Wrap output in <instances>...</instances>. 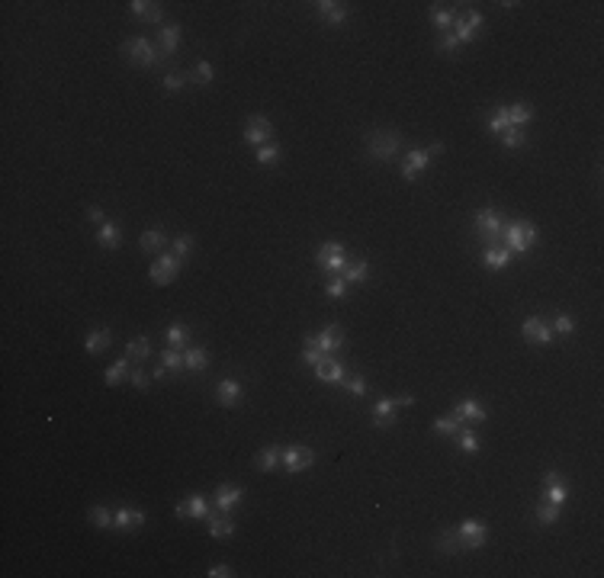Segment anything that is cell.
Instances as JSON below:
<instances>
[{
    "mask_svg": "<svg viewBox=\"0 0 604 578\" xmlns=\"http://www.w3.org/2000/svg\"><path fill=\"white\" fill-rule=\"evenodd\" d=\"M424 168H431V151L428 148H415V151H408L405 161H402V177L405 180H418V174Z\"/></svg>",
    "mask_w": 604,
    "mask_h": 578,
    "instance_id": "cell-20",
    "label": "cell"
},
{
    "mask_svg": "<svg viewBox=\"0 0 604 578\" xmlns=\"http://www.w3.org/2000/svg\"><path fill=\"white\" fill-rule=\"evenodd\" d=\"M575 331V321H572V315H566V312H559L553 321V335H572Z\"/></svg>",
    "mask_w": 604,
    "mask_h": 578,
    "instance_id": "cell-51",
    "label": "cell"
},
{
    "mask_svg": "<svg viewBox=\"0 0 604 578\" xmlns=\"http://www.w3.org/2000/svg\"><path fill=\"white\" fill-rule=\"evenodd\" d=\"M280 456H283V450H280V447H273V444L260 447L257 456H254V469H257V472H273L280 466Z\"/></svg>",
    "mask_w": 604,
    "mask_h": 578,
    "instance_id": "cell-26",
    "label": "cell"
},
{
    "mask_svg": "<svg viewBox=\"0 0 604 578\" xmlns=\"http://www.w3.org/2000/svg\"><path fill=\"white\" fill-rule=\"evenodd\" d=\"M408 405H415V395H399V399H379V402H373V428H392L399 408H408Z\"/></svg>",
    "mask_w": 604,
    "mask_h": 578,
    "instance_id": "cell-7",
    "label": "cell"
},
{
    "mask_svg": "<svg viewBox=\"0 0 604 578\" xmlns=\"http://www.w3.org/2000/svg\"><path fill=\"white\" fill-rule=\"evenodd\" d=\"M566 498H569V485H566V479H562L556 469H550L543 476V501L562 508V504H566Z\"/></svg>",
    "mask_w": 604,
    "mask_h": 578,
    "instance_id": "cell-15",
    "label": "cell"
},
{
    "mask_svg": "<svg viewBox=\"0 0 604 578\" xmlns=\"http://www.w3.org/2000/svg\"><path fill=\"white\" fill-rule=\"evenodd\" d=\"M502 109H504V119H508V126H518V129H524L530 119L537 116V109L530 106V103H511V106H502Z\"/></svg>",
    "mask_w": 604,
    "mask_h": 578,
    "instance_id": "cell-25",
    "label": "cell"
},
{
    "mask_svg": "<svg viewBox=\"0 0 604 578\" xmlns=\"http://www.w3.org/2000/svg\"><path fill=\"white\" fill-rule=\"evenodd\" d=\"M453 415L460 421H472V424H479V421H486L488 418V411L482 408V405L476 402V399H463L456 408H453Z\"/></svg>",
    "mask_w": 604,
    "mask_h": 578,
    "instance_id": "cell-29",
    "label": "cell"
},
{
    "mask_svg": "<svg viewBox=\"0 0 604 578\" xmlns=\"http://www.w3.org/2000/svg\"><path fill=\"white\" fill-rule=\"evenodd\" d=\"M367 277H369V260H367V257H357L353 264H347V270H344V280H347V283L360 286V283H367Z\"/></svg>",
    "mask_w": 604,
    "mask_h": 578,
    "instance_id": "cell-38",
    "label": "cell"
},
{
    "mask_svg": "<svg viewBox=\"0 0 604 578\" xmlns=\"http://www.w3.org/2000/svg\"><path fill=\"white\" fill-rule=\"evenodd\" d=\"M524 142H527V135H524V129H518V126H508L502 132V145H504V148H520Z\"/></svg>",
    "mask_w": 604,
    "mask_h": 578,
    "instance_id": "cell-47",
    "label": "cell"
},
{
    "mask_svg": "<svg viewBox=\"0 0 604 578\" xmlns=\"http://www.w3.org/2000/svg\"><path fill=\"white\" fill-rule=\"evenodd\" d=\"M87 517H90V524H93V527H100V530L113 527V511H106L103 504H93L90 511H87Z\"/></svg>",
    "mask_w": 604,
    "mask_h": 578,
    "instance_id": "cell-44",
    "label": "cell"
},
{
    "mask_svg": "<svg viewBox=\"0 0 604 578\" xmlns=\"http://www.w3.org/2000/svg\"><path fill=\"white\" fill-rule=\"evenodd\" d=\"M161 363H164V367H168V373H174V376H180V373H184V353L177 351V347H168V351L161 353Z\"/></svg>",
    "mask_w": 604,
    "mask_h": 578,
    "instance_id": "cell-41",
    "label": "cell"
},
{
    "mask_svg": "<svg viewBox=\"0 0 604 578\" xmlns=\"http://www.w3.org/2000/svg\"><path fill=\"white\" fill-rule=\"evenodd\" d=\"M168 241H170V238H168V232H164L161 225L158 228H145L142 238H138V248H142L145 254H154V251H161Z\"/></svg>",
    "mask_w": 604,
    "mask_h": 578,
    "instance_id": "cell-27",
    "label": "cell"
},
{
    "mask_svg": "<svg viewBox=\"0 0 604 578\" xmlns=\"http://www.w3.org/2000/svg\"><path fill=\"white\" fill-rule=\"evenodd\" d=\"M504 225H508V222L498 216V209H476L472 212V228H476V235L488 244L502 241Z\"/></svg>",
    "mask_w": 604,
    "mask_h": 578,
    "instance_id": "cell-4",
    "label": "cell"
},
{
    "mask_svg": "<svg viewBox=\"0 0 604 578\" xmlns=\"http://www.w3.org/2000/svg\"><path fill=\"white\" fill-rule=\"evenodd\" d=\"M241 498H244V488L241 485H235V482H222V485H216L212 504H216V511L232 514V508H235V504H241Z\"/></svg>",
    "mask_w": 604,
    "mask_h": 578,
    "instance_id": "cell-14",
    "label": "cell"
},
{
    "mask_svg": "<svg viewBox=\"0 0 604 578\" xmlns=\"http://www.w3.org/2000/svg\"><path fill=\"white\" fill-rule=\"evenodd\" d=\"M129 373H132V360L129 357H122V360H116L113 367H106V373H103V383L106 385H119V383H126Z\"/></svg>",
    "mask_w": 604,
    "mask_h": 578,
    "instance_id": "cell-35",
    "label": "cell"
},
{
    "mask_svg": "<svg viewBox=\"0 0 604 578\" xmlns=\"http://www.w3.org/2000/svg\"><path fill=\"white\" fill-rule=\"evenodd\" d=\"M177 273H180V257H177L174 251H170V254H161V257L148 267V280H151L154 286H168V283H174Z\"/></svg>",
    "mask_w": 604,
    "mask_h": 578,
    "instance_id": "cell-10",
    "label": "cell"
},
{
    "mask_svg": "<svg viewBox=\"0 0 604 578\" xmlns=\"http://www.w3.org/2000/svg\"><path fill=\"white\" fill-rule=\"evenodd\" d=\"M456 536H460L463 549H482L486 540H488V527L482 524V520L470 517V520H463L460 527H456Z\"/></svg>",
    "mask_w": 604,
    "mask_h": 578,
    "instance_id": "cell-11",
    "label": "cell"
},
{
    "mask_svg": "<svg viewBox=\"0 0 604 578\" xmlns=\"http://www.w3.org/2000/svg\"><path fill=\"white\" fill-rule=\"evenodd\" d=\"M190 251H193V235H186V232H184V235H177L174 238V254H177V257L184 260Z\"/></svg>",
    "mask_w": 604,
    "mask_h": 578,
    "instance_id": "cell-52",
    "label": "cell"
},
{
    "mask_svg": "<svg viewBox=\"0 0 604 578\" xmlns=\"http://www.w3.org/2000/svg\"><path fill=\"white\" fill-rule=\"evenodd\" d=\"M129 13H132L135 19H142V23H161L164 19V7L161 3H148V0H132L129 3Z\"/></svg>",
    "mask_w": 604,
    "mask_h": 578,
    "instance_id": "cell-23",
    "label": "cell"
},
{
    "mask_svg": "<svg viewBox=\"0 0 604 578\" xmlns=\"http://www.w3.org/2000/svg\"><path fill=\"white\" fill-rule=\"evenodd\" d=\"M482 26H486V19H482L479 10H463V13H456V23H453L450 33L460 45H466V42H472V39H479Z\"/></svg>",
    "mask_w": 604,
    "mask_h": 578,
    "instance_id": "cell-8",
    "label": "cell"
},
{
    "mask_svg": "<svg viewBox=\"0 0 604 578\" xmlns=\"http://www.w3.org/2000/svg\"><path fill=\"white\" fill-rule=\"evenodd\" d=\"M363 142H367L369 158L379 161V164H389L399 154V148H402V132L399 129H369L363 135Z\"/></svg>",
    "mask_w": 604,
    "mask_h": 578,
    "instance_id": "cell-1",
    "label": "cell"
},
{
    "mask_svg": "<svg viewBox=\"0 0 604 578\" xmlns=\"http://www.w3.org/2000/svg\"><path fill=\"white\" fill-rule=\"evenodd\" d=\"M344 389H347V395H353V399H363V395H367V379L353 373L351 379H344Z\"/></svg>",
    "mask_w": 604,
    "mask_h": 578,
    "instance_id": "cell-49",
    "label": "cell"
},
{
    "mask_svg": "<svg viewBox=\"0 0 604 578\" xmlns=\"http://www.w3.org/2000/svg\"><path fill=\"white\" fill-rule=\"evenodd\" d=\"M122 55H126L135 67H158V65L164 67L168 65V61L161 58V51L154 49L145 35H132V39H126V42H122Z\"/></svg>",
    "mask_w": 604,
    "mask_h": 578,
    "instance_id": "cell-3",
    "label": "cell"
},
{
    "mask_svg": "<svg viewBox=\"0 0 604 578\" xmlns=\"http://www.w3.org/2000/svg\"><path fill=\"white\" fill-rule=\"evenodd\" d=\"M184 367L190 369V373H202V369L209 367V351H206V347H186Z\"/></svg>",
    "mask_w": 604,
    "mask_h": 578,
    "instance_id": "cell-34",
    "label": "cell"
},
{
    "mask_svg": "<svg viewBox=\"0 0 604 578\" xmlns=\"http://www.w3.org/2000/svg\"><path fill=\"white\" fill-rule=\"evenodd\" d=\"M321 357H328V353H321L319 347H302V357H299V360L305 363V367H319Z\"/></svg>",
    "mask_w": 604,
    "mask_h": 578,
    "instance_id": "cell-53",
    "label": "cell"
},
{
    "mask_svg": "<svg viewBox=\"0 0 604 578\" xmlns=\"http://www.w3.org/2000/svg\"><path fill=\"white\" fill-rule=\"evenodd\" d=\"M460 49L463 45L453 39V33H440V39H437V51H440V55H456Z\"/></svg>",
    "mask_w": 604,
    "mask_h": 578,
    "instance_id": "cell-50",
    "label": "cell"
},
{
    "mask_svg": "<svg viewBox=\"0 0 604 578\" xmlns=\"http://www.w3.org/2000/svg\"><path fill=\"white\" fill-rule=\"evenodd\" d=\"M270 135H273V122H270L267 116H251L248 122H244V145H254V148H260V145L270 142Z\"/></svg>",
    "mask_w": 604,
    "mask_h": 578,
    "instance_id": "cell-12",
    "label": "cell"
},
{
    "mask_svg": "<svg viewBox=\"0 0 604 578\" xmlns=\"http://www.w3.org/2000/svg\"><path fill=\"white\" fill-rule=\"evenodd\" d=\"M97 244L100 248H106V251H116L119 244H122V225L119 222H103L100 228H97Z\"/></svg>",
    "mask_w": 604,
    "mask_h": 578,
    "instance_id": "cell-24",
    "label": "cell"
},
{
    "mask_svg": "<svg viewBox=\"0 0 604 578\" xmlns=\"http://www.w3.org/2000/svg\"><path fill=\"white\" fill-rule=\"evenodd\" d=\"M190 81H193V84H200V87H206V84H212V77H216V71H212V65L209 61H196L193 65V71H190Z\"/></svg>",
    "mask_w": 604,
    "mask_h": 578,
    "instance_id": "cell-42",
    "label": "cell"
},
{
    "mask_svg": "<svg viewBox=\"0 0 604 578\" xmlns=\"http://www.w3.org/2000/svg\"><path fill=\"white\" fill-rule=\"evenodd\" d=\"M206 524H209V533H212V540H228V536L235 533V520L228 517V514H209V520H206Z\"/></svg>",
    "mask_w": 604,
    "mask_h": 578,
    "instance_id": "cell-31",
    "label": "cell"
},
{
    "mask_svg": "<svg viewBox=\"0 0 604 578\" xmlns=\"http://www.w3.org/2000/svg\"><path fill=\"white\" fill-rule=\"evenodd\" d=\"M431 23H434V29H440V33H450L453 23H456V10L447 7V3H434V7H431Z\"/></svg>",
    "mask_w": 604,
    "mask_h": 578,
    "instance_id": "cell-32",
    "label": "cell"
},
{
    "mask_svg": "<svg viewBox=\"0 0 604 578\" xmlns=\"http://www.w3.org/2000/svg\"><path fill=\"white\" fill-rule=\"evenodd\" d=\"M315 264H319L321 273H344L347 270V254H344V244L337 241H325L319 244V251H315Z\"/></svg>",
    "mask_w": 604,
    "mask_h": 578,
    "instance_id": "cell-6",
    "label": "cell"
},
{
    "mask_svg": "<svg viewBox=\"0 0 604 578\" xmlns=\"http://www.w3.org/2000/svg\"><path fill=\"white\" fill-rule=\"evenodd\" d=\"M315 13H319V19L328 26H341V23H347V17H351L347 3H337V0H319V3H315Z\"/></svg>",
    "mask_w": 604,
    "mask_h": 578,
    "instance_id": "cell-17",
    "label": "cell"
},
{
    "mask_svg": "<svg viewBox=\"0 0 604 578\" xmlns=\"http://www.w3.org/2000/svg\"><path fill=\"white\" fill-rule=\"evenodd\" d=\"M206 575H209V578H232L235 572H232V565H225V562H216V565H212Z\"/></svg>",
    "mask_w": 604,
    "mask_h": 578,
    "instance_id": "cell-55",
    "label": "cell"
},
{
    "mask_svg": "<svg viewBox=\"0 0 604 578\" xmlns=\"http://www.w3.org/2000/svg\"><path fill=\"white\" fill-rule=\"evenodd\" d=\"M87 222H93V225H103V222H106V212H103L100 206H87Z\"/></svg>",
    "mask_w": 604,
    "mask_h": 578,
    "instance_id": "cell-56",
    "label": "cell"
},
{
    "mask_svg": "<svg viewBox=\"0 0 604 578\" xmlns=\"http://www.w3.org/2000/svg\"><path fill=\"white\" fill-rule=\"evenodd\" d=\"M129 383H132L135 389H148V373H145L142 367H132V373H129Z\"/></svg>",
    "mask_w": 604,
    "mask_h": 578,
    "instance_id": "cell-54",
    "label": "cell"
},
{
    "mask_svg": "<svg viewBox=\"0 0 604 578\" xmlns=\"http://www.w3.org/2000/svg\"><path fill=\"white\" fill-rule=\"evenodd\" d=\"M177 517H190V520H209V501L202 498V495H190L186 501H180L174 508Z\"/></svg>",
    "mask_w": 604,
    "mask_h": 578,
    "instance_id": "cell-18",
    "label": "cell"
},
{
    "mask_svg": "<svg viewBox=\"0 0 604 578\" xmlns=\"http://www.w3.org/2000/svg\"><path fill=\"white\" fill-rule=\"evenodd\" d=\"M244 399V385L238 379H218L216 383V402L222 408H238Z\"/></svg>",
    "mask_w": 604,
    "mask_h": 578,
    "instance_id": "cell-16",
    "label": "cell"
},
{
    "mask_svg": "<svg viewBox=\"0 0 604 578\" xmlns=\"http://www.w3.org/2000/svg\"><path fill=\"white\" fill-rule=\"evenodd\" d=\"M534 520H537L540 527H553L556 520H559V508L550 501H537V508H534Z\"/></svg>",
    "mask_w": 604,
    "mask_h": 578,
    "instance_id": "cell-39",
    "label": "cell"
},
{
    "mask_svg": "<svg viewBox=\"0 0 604 578\" xmlns=\"http://www.w3.org/2000/svg\"><path fill=\"white\" fill-rule=\"evenodd\" d=\"M463 428V421L456 418V415H440V418H434V431L437 434H447V437H456Z\"/></svg>",
    "mask_w": 604,
    "mask_h": 578,
    "instance_id": "cell-40",
    "label": "cell"
},
{
    "mask_svg": "<svg viewBox=\"0 0 604 578\" xmlns=\"http://www.w3.org/2000/svg\"><path fill=\"white\" fill-rule=\"evenodd\" d=\"M347 286H351V283H347L344 277L328 280V283H325V296H328V299H344V296H347Z\"/></svg>",
    "mask_w": 604,
    "mask_h": 578,
    "instance_id": "cell-48",
    "label": "cell"
},
{
    "mask_svg": "<svg viewBox=\"0 0 604 578\" xmlns=\"http://www.w3.org/2000/svg\"><path fill=\"white\" fill-rule=\"evenodd\" d=\"M280 158H283V148H280L277 142H267V145H260L257 148V158L254 161H257L260 168H277Z\"/></svg>",
    "mask_w": 604,
    "mask_h": 578,
    "instance_id": "cell-37",
    "label": "cell"
},
{
    "mask_svg": "<svg viewBox=\"0 0 604 578\" xmlns=\"http://www.w3.org/2000/svg\"><path fill=\"white\" fill-rule=\"evenodd\" d=\"M113 344V331L109 328H93V331H87V337H84V347H87V353H103Z\"/></svg>",
    "mask_w": 604,
    "mask_h": 578,
    "instance_id": "cell-28",
    "label": "cell"
},
{
    "mask_svg": "<svg viewBox=\"0 0 604 578\" xmlns=\"http://www.w3.org/2000/svg\"><path fill=\"white\" fill-rule=\"evenodd\" d=\"M186 81H190V77L180 74V71H168L164 81H161V87H164V93H180L186 87Z\"/></svg>",
    "mask_w": 604,
    "mask_h": 578,
    "instance_id": "cell-46",
    "label": "cell"
},
{
    "mask_svg": "<svg viewBox=\"0 0 604 578\" xmlns=\"http://www.w3.org/2000/svg\"><path fill=\"white\" fill-rule=\"evenodd\" d=\"M126 357L132 363H148V357H151V341L145 335H138V337H132V341H126Z\"/></svg>",
    "mask_w": 604,
    "mask_h": 578,
    "instance_id": "cell-33",
    "label": "cell"
},
{
    "mask_svg": "<svg viewBox=\"0 0 604 578\" xmlns=\"http://www.w3.org/2000/svg\"><path fill=\"white\" fill-rule=\"evenodd\" d=\"M537 238H540V228L534 225V222L518 218V222H508V225H504L502 241L511 254H524V251H530V248L537 244Z\"/></svg>",
    "mask_w": 604,
    "mask_h": 578,
    "instance_id": "cell-2",
    "label": "cell"
},
{
    "mask_svg": "<svg viewBox=\"0 0 604 578\" xmlns=\"http://www.w3.org/2000/svg\"><path fill=\"white\" fill-rule=\"evenodd\" d=\"M520 335L527 337L530 344H537V347H550L553 344V328L546 325L540 315H527L524 325H520Z\"/></svg>",
    "mask_w": 604,
    "mask_h": 578,
    "instance_id": "cell-13",
    "label": "cell"
},
{
    "mask_svg": "<svg viewBox=\"0 0 604 578\" xmlns=\"http://www.w3.org/2000/svg\"><path fill=\"white\" fill-rule=\"evenodd\" d=\"M145 511H138V508H119V511H113V530H119V533H129V530H138L145 527Z\"/></svg>",
    "mask_w": 604,
    "mask_h": 578,
    "instance_id": "cell-19",
    "label": "cell"
},
{
    "mask_svg": "<svg viewBox=\"0 0 604 578\" xmlns=\"http://www.w3.org/2000/svg\"><path fill=\"white\" fill-rule=\"evenodd\" d=\"M511 260H514V254L508 251V248H488V251L482 254V267L492 270V273H498V270H504Z\"/></svg>",
    "mask_w": 604,
    "mask_h": 578,
    "instance_id": "cell-30",
    "label": "cell"
},
{
    "mask_svg": "<svg viewBox=\"0 0 604 578\" xmlns=\"http://www.w3.org/2000/svg\"><path fill=\"white\" fill-rule=\"evenodd\" d=\"M168 376V367H164V363H161V367H154V373H151V379H164Z\"/></svg>",
    "mask_w": 604,
    "mask_h": 578,
    "instance_id": "cell-57",
    "label": "cell"
},
{
    "mask_svg": "<svg viewBox=\"0 0 604 578\" xmlns=\"http://www.w3.org/2000/svg\"><path fill=\"white\" fill-rule=\"evenodd\" d=\"M453 440H456V447H460L463 453H479V450H482V444H479L476 431H463V428H460V434L453 437Z\"/></svg>",
    "mask_w": 604,
    "mask_h": 578,
    "instance_id": "cell-43",
    "label": "cell"
},
{
    "mask_svg": "<svg viewBox=\"0 0 604 578\" xmlns=\"http://www.w3.org/2000/svg\"><path fill=\"white\" fill-rule=\"evenodd\" d=\"M312 463H315V453H312V447L305 444H289L283 447V456H280V466H283V472H305L312 469Z\"/></svg>",
    "mask_w": 604,
    "mask_h": 578,
    "instance_id": "cell-9",
    "label": "cell"
},
{
    "mask_svg": "<svg viewBox=\"0 0 604 578\" xmlns=\"http://www.w3.org/2000/svg\"><path fill=\"white\" fill-rule=\"evenodd\" d=\"M190 337H193V331H190L186 325H180V321H174V325L164 328V341H168V347H177V351H180V347H186V341H190Z\"/></svg>",
    "mask_w": 604,
    "mask_h": 578,
    "instance_id": "cell-36",
    "label": "cell"
},
{
    "mask_svg": "<svg viewBox=\"0 0 604 578\" xmlns=\"http://www.w3.org/2000/svg\"><path fill=\"white\" fill-rule=\"evenodd\" d=\"M302 347H319L321 353L335 357V353L344 347V328H341V325H325L319 335H305V337H302Z\"/></svg>",
    "mask_w": 604,
    "mask_h": 578,
    "instance_id": "cell-5",
    "label": "cell"
},
{
    "mask_svg": "<svg viewBox=\"0 0 604 578\" xmlns=\"http://www.w3.org/2000/svg\"><path fill=\"white\" fill-rule=\"evenodd\" d=\"M428 151H431V158H437V154H444V145H440V142H434Z\"/></svg>",
    "mask_w": 604,
    "mask_h": 578,
    "instance_id": "cell-58",
    "label": "cell"
},
{
    "mask_svg": "<svg viewBox=\"0 0 604 578\" xmlns=\"http://www.w3.org/2000/svg\"><path fill=\"white\" fill-rule=\"evenodd\" d=\"M315 376H319L321 383L337 385V383H344L347 379V367L337 360V357H321V363L315 367Z\"/></svg>",
    "mask_w": 604,
    "mask_h": 578,
    "instance_id": "cell-21",
    "label": "cell"
},
{
    "mask_svg": "<svg viewBox=\"0 0 604 578\" xmlns=\"http://www.w3.org/2000/svg\"><path fill=\"white\" fill-rule=\"evenodd\" d=\"M437 549L444 556H450V553H456V549H463L460 546V536H456V530H444V533L437 536Z\"/></svg>",
    "mask_w": 604,
    "mask_h": 578,
    "instance_id": "cell-45",
    "label": "cell"
},
{
    "mask_svg": "<svg viewBox=\"0 0 604 578\" xmlns=\"http://www.w3.org/2000/svg\"><path fill=\"white\" fill-rule=\"evenodd\" d=\"M177 49H180V23L161 26V33H158V51H161V58L168 61L170 55H177Z\"/></svg>",
    "mask_w": 604,
    "mask_h": 578,
    "instance_id": "cell-22",
    "label": "cell"
}]
</instances>
